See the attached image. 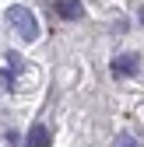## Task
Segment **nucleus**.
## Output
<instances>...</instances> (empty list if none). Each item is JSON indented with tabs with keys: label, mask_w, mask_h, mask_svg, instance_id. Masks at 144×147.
Returning <instances> with one entry per match:
<instances>
[{
	"label": "nucleus",
	"mask_w": 144,
	"mask_h": 147,
	"mask_svg": "<svg viewBox=\"0 0 144 147\" xmlns=\"http://www.w3.org/2000/svg\"><path fill=\"white\" fill-rule=\"evenodd\" d=\"M134 70H137V56L134 53H120V56L113 60V74L116 77H130Z\"/></svg>",
	"instance_id": "nucleus-3"
},
{
	"label": "nucleus",
	"mask_w": 144,
	"mask_h": 147,
	"mask_svg": "<svg viewBox=\"0 0 144 147\" xmlns=\"http://www.w3.org/2000/svg\"><path fill=\"white\" fill-rule=\"evenodd\" d=\"M53 14L67 18V21H77V18L84 14V7L77 4V0H53Z\"/></svg>",
	"instance_id": "nucleus-2"
},
{
	"label": "nucleus",
	"mask_w": 144,
	"mask_h": 147,
	"mask_svg": "<svg viewBox=\"0 0 144 147\" xmlns=\"http://www.w3.org/2000/svg\"><path fill=\"white\" fill-rule=\"evenodd\" d=\"M7 21L18 28V35H21L25 42L39 39V21H35L32 11H25V7H7Z\"/></svg>",
	"instance_id": "nucleus-1"
},
{
	"label": "nucleus",
	"mask_w": 144,
	"mask_h": 147,
	"mask_svg": "<svg viewBox=\"0 0 144 147\" xmlns=\"http://www.w3.org/2000/svg\"><path fill=\"white\" fill-rule=\"evenodd\" d=\"M7 63H11V70H21L25 63H21V56H18V53H7Z\"/></svg>",
	"instance_id": "nucleus-7"
},
{
	"label": "nucleus",
	"mask_w": 144,
	"mask_h": 147,
	"mask_svg": "<svg viewBox=\"0 0 144 147\" xmlns=\"http://www.w3.org/2000/svg\"><path fill=\"white\" fill-rule=\"evenodd\" d=\"M141 25H144V7H141Z\"/></svg>",
	"instance_id": "nucleus-8"
},
{
	"label": "nucleus",
	"mask_w": 144,
	"mask_h": 147,
	"mask_svg": "<svg viewBox=\"0 0 144 147\" xmlns=\"http://www.w3.org/2000/svg\"><path fill=\"white\" fill-rule=\"evenodd\" d=\"M25 147H49V130L42 123H35L32 130H28V137H25Z\"/></svg>",
	"instance_id": "nucleus-4"
},
{
	"label": "nucleus",
	"mask_w": 144,
	"mask_h": 147,
	"mask_svg": "<svg viewBox=\"0 0 144 147\" xmlns=\"http://www.w3.org/2000/svg\"><path fill=\"white\" fill-rule=\"evenodd\" d=\"M116 147H137V140H134L130 133H120V137H116Z\"/></svg>",
	"instance_id": "nucleus-5"
},
{
	"label": "nucleus",
	"mask_w": 144,
	"mask_h": 147,
	"mask_svg": "<svg viewBox=\"0 0 144 147\" xmlns=\"http://www.w3.org/2000/svg\"><path fill=\"white\" fill-rule=\"evenodd\" d=\"M0 84H4V88H14V70H0Z\"/></svg>",
	"instance_id": "nucleus-6"
}]
</instances>
